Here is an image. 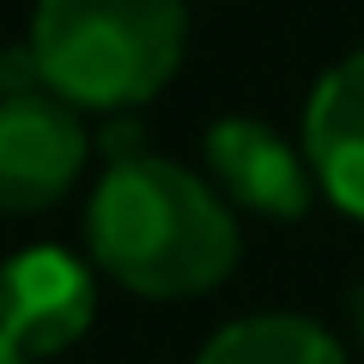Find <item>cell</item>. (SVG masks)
I'll list each match as a JSON object with an SVG mask.
<instances>
[{
	"mask_svg": "<svg viewBox=\"0 0 364 364\" xmlns=\"http://www.w3.org/2000/svg\"><path fill=\"white\" fill-rule=\"evenodd\" d=\"M91 261L134 298H200L243 255L231 200L207 176L146 152H116L85 207Z\"/></svg>",
	"mask_w": 364,
	"mask_h": 364,
	"instance_id": "1",
	"label": "cell"
},
{
	"mask_svg": "<svg viewBox=\"0 0 364 364\" xmlns=\"http://www.w3.org/2000/svg\"><path fill=\"white\" fill-rule=\"evenodd\" d=\"M188 49L182 0H37L31 13V67L73 109H122L152 104L176 79Z\"/></svg>",
	"mask_w": 364,
	"mask_h": 364,
	"instance_id": "2",
	"label": "cell"
},
{
	"mask_svg": "<svg viewBox=\"0 0 364 364\" xmlns=\"http://www.w3.org/2000/svg\"><path fill=\"white\" fill-rule=\"evenodd\" d=\"M91 158V134L49 85H0V213H49Z\"/></svg>",
	"mask_w": 364,
	"mask_h": 364,
	"instance_id": "3",
	"label": "cell"
},
{
	"mask_svg": "<svg viewBox=\"0 0 364 364\" xmlns=\"http://www.w3.org/2000/svg\"><path fill=\"white\" fill-rule=\"evenodd\" d=\"M97 322V279L67 249H18L0 261V334L25 358H55Z\"/></svg>",
	"mask_w": 364,
	"mask_h": 364,
	"instance_id": "4",
	"label": "cell"
},
{
	"mask_svg": "<svg viewBox=\"0 0 364 364\" xmlns=\"http://www.w3.org/2000/svg\"><path fill=\"white\" fill-rule=\"evenodd\" d=\"M200 152H207L213 188L231 207L255 213V219H304L310 213L316 170L279 128L255 116H219L200 140Z\"/></svg>",
	"mask_w": 364,
	"mask_h": 364,
	"instance_id": "5",
	"label": "cell"
},
{
	"mask_svg": "<svg viewBox=\"0 0 364 364\" xmlns=\"http://www.w3.org/2000/svg\"><path fill=\"white\" fill-rule=\"evenodd\" d=\"M304 158L316 188L340 213L364 219V49L340 55L304 104Z\"/></svg>",
	"mask_w": 364,
	"mask_h": 364,
	"instance_id": "6",
	"label": "cell"
},
{
	"mask_svg": "<svg viewBox=\"0 0 364 364\" xmlns=\"http://www.w3.org/2000/svg\"><path fill=\"white\" fill-rule=\"evenodd\" d=\"M195 364H346V352L322 322L267 310V316H243V322L219 328Z\"/></svg>",
	"mask_w": 364,
	"mask_h": 364,
	"instance_id": "7",
	"label": "cell"
},
{
	"mask_svg": "<svg viewBox=\"0 0 364 364\" xmlns=\"http://www.w3.org/2000/svg\"><path fill=\"white\" fill-rule=\"evenodd\" d=\"M0 364H31V358H25V352H18V346H13L6 334H0Z\"/></svg>",
	"mask_w": 364,
	"mask_h": 364,
	"instance_id": "8",
	"label": "cell"
},
{
	"mask_svg": "<svg viewBox=\"0 0 364 364\" xmlns=\"http://www.w3.org/2000/svg\"><path fill=\"white\" fill-rule=\"evenodd\" d=\"M352 310H358V334H364V291H358V304H352Z\"/></svg>",
	"mask_w": 364,
	"mask_h": 364,
	"instance_id": "9",
	"label": "cell"
}]
</instances>
